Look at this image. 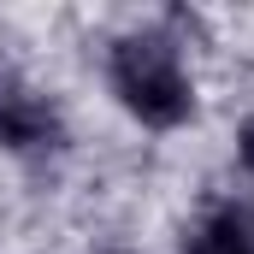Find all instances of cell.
I'll return each instance as SVG.
<instances>
[{
	"label": "cell",
	"mask_w": 254,
	"mask_h": 254,
	"mask_svg": "<svg viewBox=\"0 0 254 254\" xmlns=\"http://www.w3.org/2000/svg\"><path fill=\"white\" fill-rule=\"evenodd\" d=\"M113 89H119V101H125L142 125H160V130L184 125L190 107H195L190 77H184V65H178V48H172L160 30L125 36V42L113 48Z\"/></svg>",
	"instance_id": "1"
},
{
	"label": "cell",
	"mask_w": 254,
	"mask_h": 254,
	"mask_svg": "<svg viewBox=\"0 0 254 254\" xmlns=\"http://www.w3.org/2000/svg\"><path fill=\"white\" fill-rule=\"evenodd\" d=\"M0 142L18 148V154H30V148H54V142H60V113H54L42 95L18 89V95L0 107Z\"/></svg>",
	"instance_id": "2"
},
{
	"label": "cell",
	"mask_w": 254,
	"mask_h": 254,
	"mask_svg": "<svg viewBox=\"0 0 254 254\" xmlns=\"http://www.w3.org/2000/svg\"><path fill=\"white\" fill-rule=\"evenodd\" d=\"M184 254H254V207H225L195 231Z\"/></svg>",
	"instance_id": "3"
},
{
	"label": "cell",
	"mask_w": 254,
	"mask_h": 254,
	"mask_svg": "<svg viewBox=\"0 0 254 254\" xmlns=\"http://www.w3.org/2000/svg\"><path fill=\"white\" fill-rule=\"evenodd\" d=\"M237 154H243V166L254 172V119L243 125V136H237Z\"/></svg>",
	"instance_id": "4"
},
{
	"label": "cell",
	"mask_w": 254,
	"mask_h": 254,
	"mask_svg": "<svg viewBox=\"0 0 254 254\" xmlns=\"http://www.w3.org/2000/svg\"><path fill=\"white\" fill-rule=\"evenodd\" d=\"M12 95H18V71H12V65L0 60V107H6V101H12Z\"/></svg>",
	"instance_id": "5"
}]
</instances>
